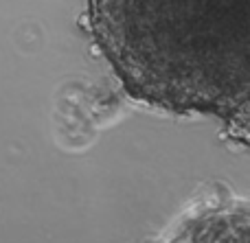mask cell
I'll return each instance as SVG.
<instances>
[{"mask_svg":"<svg viewBox=\"0 0 250 243\" xmlns=\"http://www.w3.org/2000/svg\"><path fill=\"white\" fill-rule=\"evenodd\" d=\"M86 18L129 99L250 147V0H86Z\"/></svg>","mask_w":250,"mask_h":243,"instance_id":"1","label":"cell"},{"mask_svg":"<svg viewBox=\"0 0 250 243\" xmlns=\"http://www.w3.org/2000/svg\"><path fill=\"white\" fill-rule=\"evenodd\" d=\"M163 243H250V202H207L187 213Z\"/></svg>","mask_w":250,"mask_h":243,"instance_id":"2","label":"cell"}]
</instances>
